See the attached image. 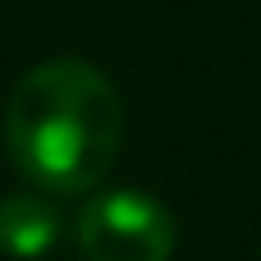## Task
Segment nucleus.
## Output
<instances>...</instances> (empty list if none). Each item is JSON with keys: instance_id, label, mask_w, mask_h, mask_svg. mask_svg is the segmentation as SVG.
<instances>
[{"instance_id": "nucleus-1", "label": "nucleus", "mask_w": 261, "mask_h": 261, "mask_svg": "<svg viewBox=\"0 0 261 261\" xmlns=\"http://www.w3.org/2000/svg\"><path fill=\"white\" fill-rule=\"evenodd\" d=\"M124 138V106L115 83L78 60L55 55L28 69L5 101V151L14 170L50 197L92 193Z\"/></svg>"}, {"instance_id": "nucleus-2", "label": "nucleus", "mask_w": 261, "mask_h": 261, "mask_svg": "<svg viewBox=\"0 0 261 261\" xmlns=\"http://www.w3.org/2000/svg\"><path fill=\"white\" fill-rule=\"evenodd\" d=\"M78 248L87 261H170L174 216L138 188H110L83 202Z\"/></svg>"}, {"instance_id": "nucleus-3", "label": "nucleus", "mask_w": 261, "mask_h": 261, "mask_svg": "<svg viewBox=\"0 0 261 261\" xmlns=\"http://www.w3.org/2000/svg\"><path fill=\"white\" fill-rule=\"evenodd\" d=\"M60 239V211L41 193H14L0 202V252L14 261L46 257Z\"/></svg>"}]
</instances>
